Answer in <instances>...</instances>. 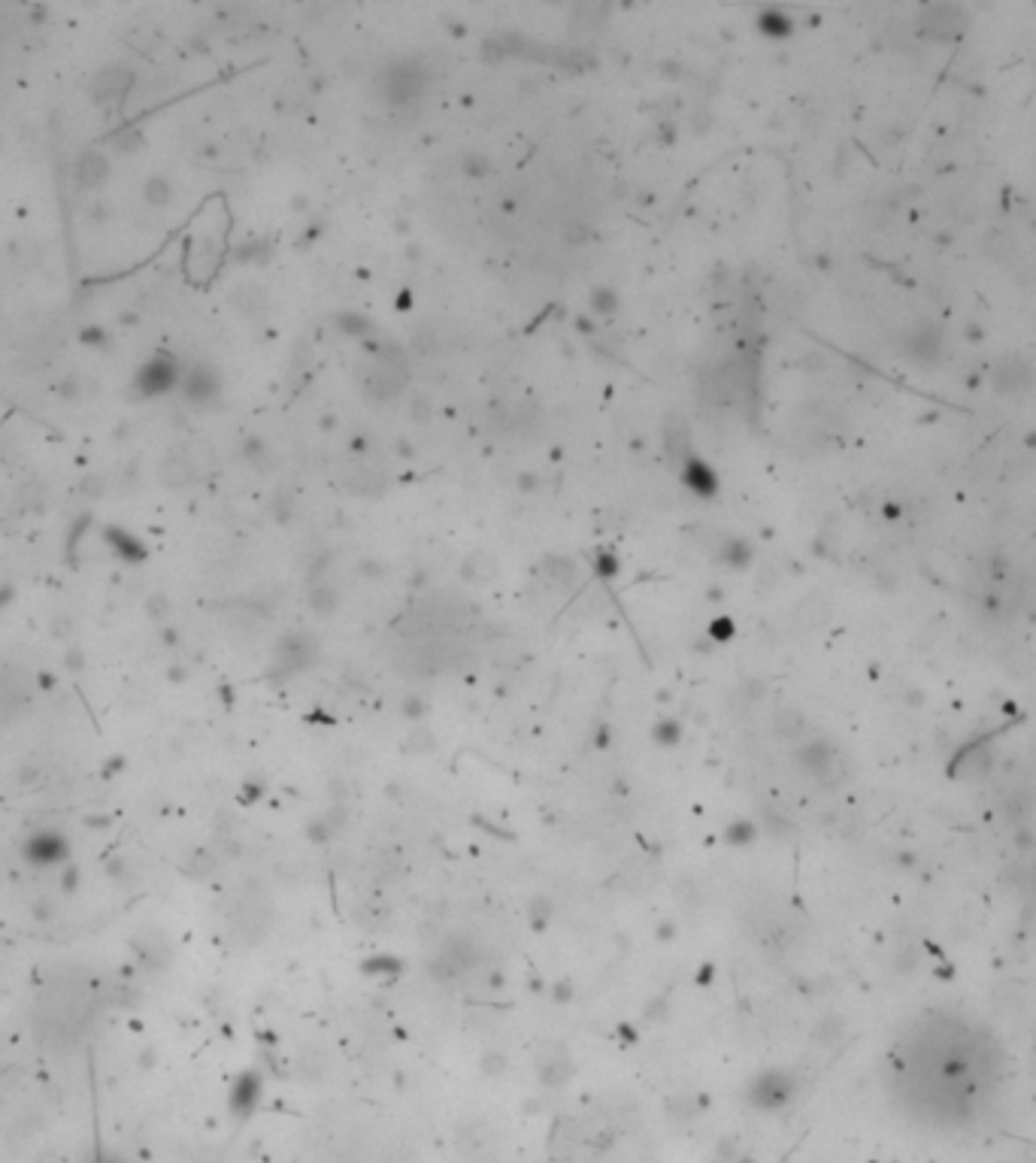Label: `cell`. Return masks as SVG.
<instances>
[{
  "label": "cell",
  "mask_w": 1036,
  "mask_h": 1163,
  "mask_svg": "<svg viewBox=\"0 0 1036 1163\" xmlns=\"http://www.w3.org/2000/svg\"><path fill=\"white\" fill-rule=\"evenodd\" d=\"M70 173H74L76 188L97 191V188H103V182H107L109 176H112V161H109L107 152L95 149V145H91V149H82L74 158V167H70Z\"/></svg>",
  "instance_id": "6da1fadb"
},
{
  "label": "cell",
  "mask_w": 1036,
  "mask_h": 1163,
  "mask_svg": "<svg viewBox=\"0 0 1036 1163\" xmlns=\"http://www.w3.org/2000/svg\"><path fill=\"white\" fill-rule=\"evenodd\" d=\"M130 85H134V73H130V67H124V64H109V67H101L95 73L88 91H91V97H95V103H112V101H122V97L130 91Z\"/></svg>",
  "instance_id": "7a4b0ae2"
},
{
  "label": "cell",
  "mask_w": 1036,
  "mask_h": 1163,
  "mask_svg": "<svg viewBox=\"0 0 1036 1163\" xmlns=\"http://www.w3.org/2000/svg\"><path fill=\"white\" fill-rule=\"evenodd\" d=\"M180 379V370L170 358H152L149 363H143L140 373L134 379V388L140 398H158V394L170 391Z\"/></svg>",
  "instance_id": "3957f363"
},
{
  "label": "cell",
  "mask_w": 1036,
  "mask_h": 1163,
  "mask_svg": "<svg viewBox=\"0 0 1036 1163\" xmlns=\"http://www.w3.org/2000/svg\"><path fill=\"white\" fill-rule=\"evenodd\" d=\"M143 201H146L149 207H167V203L173 201V185H170L167 176L152 173L149 180L143 182Z\"/></svg>",
  "instance_id": "277c9868"
},
{
  "label": "cell",
  "mask_w": 1036,
  "mask_h": 1163,
  "mask_svg": "<svg viewBox=\"0 0 1036 1163\" xmlns=\"http://www.w3.org/2000/svg\"><path fill=\"white\" fill-rule=\"evenodd\" d=\"M188 476H191V467L186 464V458H176V455L164 458V464H161V482H164V485L180 488V485H186V482H188Z\"/></svg>",
  "instance_id": "5b68a950"
},
{
  "label": "cell",
  "mask_w": 1036,
  "mask_h": 1163,
  "mask_svg": "<svg viewBox=\"0 0 1036 1163\" xmlns=\"http://www.w3.org/2000/svg\"><path fill=\"white\" fill-rule=\"evenodd\" d=\"M213 388H215L213 376H209L207 370H194V373L186 379V398L188 400H207L209 394H213Z\"/></svg>",
  "instance_id": "8992f818"
},
{
  "label": "cell",
  "mask_w": 1036,
  "mask_h": 1163,
  "mask_svg": "<svg viewBox=\"0 0 1036 1163\" xmlns=\"http://www.w3.org/2000/svg\"><path fill=\"white\" fill-rule=\"evenodd\" d=\"M112 145H116L118 155H134L137 149H143V145H146V137H143L140 130H134V128H124V130H118V134L112 137Z\"/></svg>",
  "instance_id": "52a82bcc"
}]
</instances>
